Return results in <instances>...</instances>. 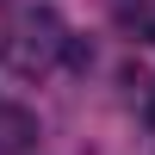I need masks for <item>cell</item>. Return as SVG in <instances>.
Segmentation results:
<instances>
[{
  "instance_id": "obj_1",
  "label": "cell",
  "mask_w": 155,
  "mask_h": 155,
  "mask_svg": "<svg viewBox=\"0 0 155 155\" xmlns=\"http://www.w3.org/2000/svg\"><path fill=\"white\" fill-rule=\"evenodd\" d=\"M149 124H155V93H149Z\"/></svg>"
},
{
  "instance_id": "obj_2",
  "label": "cell",
  "mask_w": 155,
  "mask_h": 155,
  "mask_svg": "<svg viewBox=\"0 0 155 155\" xmlns=\"http://www.w3.org/2000/svg\"><path fill=\"white\" fill-rule=\"evenodd\" d=\"M0 6H6V0H0Z\"/></svg>"
}]
</instances>
